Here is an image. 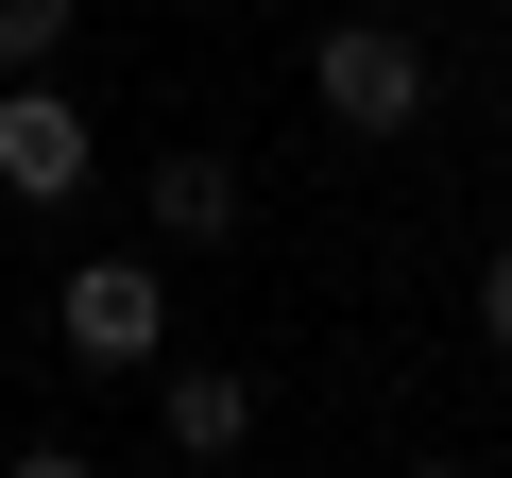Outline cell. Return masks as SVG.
Masks as SVG:
<instances>
[{"label": "cell", "instance_id": "obj_2", "mask_svg": "<svg viewBox=\"0 0 512 478\" xmlns=\"http://www.w3.org/2000/svg\"><path fill=\"white\" fill-rule=\"evenodd\" d=\"M52 342H69V376H154L171 359V274L154 257H86L52 291Z\"/></svg>", "mask_w": 512, "mask_h": 478}, {"label": "cell", "instance_id": "obj_4", "mask_svg": "<svg viewBox=\"0 0 512 478\" xmlns=\"http://www.w3.org/2000/svg\"><path fill=\"white\" fill-rule=\"evenodd\" d=\"M137 222H154V257H239L256 188H239V154H154L137 171Z\"/></svg>", "mask_w": 512, "mask_h": 478}, {"label": "cell", "instance_id": "obj_6", "mask_svg": "<svg viewBox=\"0 0 512 478\" xmlns=\"http://www.w3.org/2000/svg\"><path fill=\"white\" fill-rule=\"evenodd\" d=\"M69 18H86V0H0V69H52V52H69Z\"/></svg>", "mask_w": 512, "mask_h": 478}, {"label": "cell", "instance_id": "obj_5", "mask_svg": "<svg viewBox=\"0 0 512 478\" xmlns=\"http://www.w3.org/2000/svg\"><path fill=\"white\" fill-rule=\"evenodd\" d=\"M154 427H171V461H239L256 444V376L239 359H171L154 376Z\"/></svg>", "mask_w": 512, "mask_h": 478}, {"label": "cell", "instance_id": "obj_1", "mask_svg": "<svg viewBox=\"0 0 512 478\" xmlns=\"http://www.w3.org/2000/svg\"><path fill=\"white\" fill-rule=\"evenodd\" d=\"M308 103H325V137H427L444 69H427L410 18H325L308 35Z\"/></svg>", "mask_w": 512, "mask_h": 478}, {"label": "cell", "instance_id": "obj_3", "mask_svg": "<svg viewBox=\"0 0 512 478\" xmlns=\"http://www.w3.org/2000/svg\"><path fill=\"white\" fill-rule=\"evenodd\" d=\"M86 171H103V120L35 69H0V205H86Z\"/></svg>", "mask_w": 512, "mask_h": 478}, {"label": "cell", "instance_id": "obj_7", "mask_svg": "<svg viewBox=\"0 0 512 478\" xmlns=\"http://www.w3.org/2000/svg\"><path fill=\"white\" fill-rule=\"evenodd\" d=\"M478 342L512 359V239H495V257H478Z\"/></svg>", "mask_w": 512, "mask_h": 478}]
</instances>
